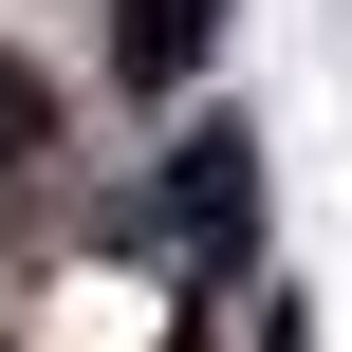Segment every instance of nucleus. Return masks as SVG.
<instances>
[{
	"label": "nucleus",
	"instance_id": "4",
	"mask_svg": "<svg viewBox=\"0 0 352 352\" xmlns=\"http://www.w3.org/2000/svg\"><path fill=\"white\" fill-rule=\"evenodd\" d=\"M167 352H204V334H167Z\"/></svg>",
	"mask_w": 352,
	"mask_h": 352
},
{
	"label": "nucleus",
	"instance_id": "3",
	"mask_svg": "<svg viewBox=\"0 0 352 352\" xmlns=\"http://www.w3.org/2000/svg\"><path fill=\"white\" fill-rule=\"evenodd\" d=\"M37 148H56V74H37V56H0V167H37Z\"/></svg>",
	"mask_w": 352,
	"mask_h": 352
},
{
	"label": "nucleus",
	"instance_id": "2",
	"mask_svg": "<svg viewBox=\"0 0 352 352\" xmlns=\"http://www.w3.org/2000/svg\"><path fill=\"white\" fill-rule=\"evenodd\" d=\"M204 56H223V0H130V19H111V74H130V93H186Z\"/></svg>",
	"mask_w": 352,
	"mask_h": 352
},
{
	"label": "nucleus",
	"instance_id": "1",
	"mask_svg": "<svg viewBox=\"0 0 352 352\" xmlns=\"http://www.w3.org/2000/svg\"><path fill=\"white\" fill-rule=\"evenodd\" d=\"M241 223H260V148L204 130V148L167 167V241H186V260H241Z\"/></svg>",
	"mask_w": 352,
	"mask_h": 352
}]
</instances>
